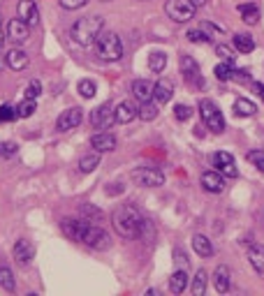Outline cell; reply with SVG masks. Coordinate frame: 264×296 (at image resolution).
Listing matches in <instances>:
<instances>
[{
    "mask_svg": "<svg viewBox=\"0 0 264 296\" xmlns=\"http://www.w3.org/2000/svg\"><path fill=\"white\" fill-rule=\"evenodd\" d=\"M111 225L118 231V236L123 238H137L142 236V227H144V218L139 213L137 206L132 204H123L111 213Z\"/></svg>",
    "mask_w": 264,
    "mask_h": 296,
    "instance_id": "6da1fadb",
    "label": "cell"
},
{
    "mask_svg": "<svg viewBox=\"0 0 264 296\" xmlns=\"http://www.w3.org/2000/svg\"><path fill=\"white\" fill-rule=\"evenodd\" d=\"M105 28V19L102 17H83L77 23H72L70 28V37L79 46H91L98 39V35Z\"/></svg>",
    "mask_w": 264,
    "mask_h": 296,
    "instance_id": "7a4b0ae2",
    "label": "cell"
},
{
    "mask_svg": "<svg viewBox=\"0 0 264 296\" xmlns=\"http://www.w3.org/2000/svg\"><path fill=\"white\" fill-rule=\"evenodd\" d=\"M95 54L100 61L116 63L123 58V42L116 33H100L95 39Z\"/></svg>",
    "mask_w": 264,
    "mask_h": 296,
    "instance_id": "3957f363",
    "label": "cell"
},
{
    "mask_svg": "<svg viewBox=\"0 0 264 296\" xmlns=\"http://www.w3.org/2000/svg\"><path fill=\"white\" fill-rule=\"evenodd\" d=\"M199 116H202L204 125L209 127L211 132L220 134V132L225 130V118H223V111L215 107V102L211 100H199Z\"/></svg>",
    "mask_w": 264,
    "mask_h": 296,
    "instance_id": "277c9868",
    "label": "cell"
},
{
    "mask_svg": "<svg viewBox=\"0 0 264 296\" xmlns=\"http://www.w3.org/2000/svg\"><path fill=\"white\" fill-rule=\"evenodd\" d=\"M197 5L193 0H167L165 3V14L176 23H188L195 17Z\"/></svg>",
    "mask_w": 264,
    "mask_h": 296,
    "instance_id": "5b68a950",
    "label": "cell"
},
{
    "mask_svg": "<svg viewBox=\"0 0 264 296\" xmlns=\"http://www.w3.org/2000/svg\"><path fill=\"white\" fill-rule=\"evenodd\" d=\"M130 176L132 181L142 187H160L165 183V174L155 167H137V169H132Z\"/></svg>",
    "mask_w": 264,
    "mask_h": 296,
    "instance_id": "8992f818",
    "label": "cell"
},
{
    "mask_svg": "<svg viewBox=\"0 0 264 296\" xmlns=\"http://www.w3.org/2000/svg\"><path fill=\"white\" fill-rule=\"evenodd\" d=\"M81 243H86V245L93 248V250H107V248L111 245V238H109V234H107L102 227L91 225V222H88L86 231H83V236H81Z\"/></svg>",
    "mask_w": 264,
    "mask_h": 296,
    "instance_id": "52a82bcc",
    "label": "cell"
},
{
    "mask_svg": "<svg viewBox=\"0 0 264 296\" xmlns=\"http://www.w3.org/2000/svg\"><path fill=\"white\" fill-rule=\"evenodd\" d=\"M91 123H93V127H98V130L111 127L116 123V107L111 105V102H105V105L98 107V109L91 114Z\"/></svg>",
    "mask_w": 264,
    "mask_h": 296,
    "instance_id": "ba28073f",
    "label": "cell"
},
{
    "mask_svg": "<svg viewBox=\"0 0 264 296\" xmlns=\"http://www.w3.org/2000/svg\"><path fill=\"white\" fill-rule=\"evenodd\" d=\"M181 74H183V79H186L190 86H195V88L204 86L202 72H199V65H197V61H195L193 56H186V54L181 56Z\"/></svg>",
    "mask_w": 264,
    "mask_h": 296,
    "instance_id": "9c48e42d",
    "label": "cell"
},
{
    "mask_svg": "<svg viewBox=\"0 0 264 296\" xmlns=\"http://www.w3.org/2000/svg\"><path fill=\"white\" fill-rule=\"evenodd\" d=\"M5 33H7V39H10V42H14V44H23L28 37H30V23L23 21L21 17L10 19V21H7Z\"/></svg>",
    "mask_w": 264,
    "mask_h": 296,
    "instance_id": "30bf717a",
    "label": "cell"
},
{
    "mask_svg": "<svg viewBox=\"0 0 264 296\" xmlns=\"http://www.w3.org/2000/svg\"><path fill=\"white\" fill-rule=\"evenodd\" d=\"M213 167L220 171L223 176H230V178H237L239 171H237V162H234V158H232L227 151H218V153H213Z\"/></svg>",
    "mask_w": 264,
    "mask_h": 296,
    "instance_id": "8fae6325",
    "label": "cell"
},
{
    "mask_svg": "<svg viewBox=\"0 0 264 296\" xmlns=\"http://www.w3.org/2000/svg\"><path fill=\"white\" fill-rule=\"evenodd\" d=\"M83 121V114L81 109H77V107H72V109L63 111L61 116H58V121H56V127H58V132H67V130H74V127H79Z\"/></svg>",
    "mask_w": 264,
    "mask_h": 296,
    "instance_id": "7c38bea8",
    "label": "cell"
},
{
    "mask_svg": "<svg viewBox=\"0 0 264 296\" xmlns=\"http://www.w3.org/2000/svg\"><path fill=\"white\" fill-rule=\"evenodd\" d=\"M86 227H88V220H77V218H65L61 222V229H63V234L67 236V238H72V241H81V236H83V231H86Z\"/></svg>",
    "mask_w": 264,
    "mask_h": 296,
    "instance_id": "4fadbf2b",
    "label": "cell"
},
{
    "mask_svg": "<svg viewBox=\"0 0 264 296\" xmlns=\"http://www.w3.org/2000/svg\"><path fill=\"white\" fill-rule=\"evenodd\" d=\"M202 187L206 192H213V194H218V192L225 190V178H223V174H220L218 169H211V171H204L202 174Z\"/></svg>",
    "mask_w": 264,
    "mask_h": 296,
    "instance_id": "5bb4252c",
    "label": "cell"
},
{
    "mask_svg": "<svg viewBox=\"0 0 264 296\" xmlns=\"http://www.w3.org/2000/svg\"><path fill=\"white\" fill-rule=\"evenodd\" d=\"M33 255H35V250H33V245H30V241H26V238H19V241L14 243V248H12V257H14L17 264H21V266L30 264Z\"/></svg>",
    "mask_w": 264,
    "mask_h": 296,
    "instance_id": "9a60e30c",
    "label": "cell"
},
{
    "mask_svg": "<svg viewBox=\"0 0 264 296\" xmlns=\"http://www.w3.org/2000/svg\"><path fill=\"white\" fill-rule=\"evenodd\" d=\"M116 137L114 134H109V132H98V134H93L91 137V148L93 151H98V153H111L116 148Z\"/></svg>",
    "mask_w": 264,
    "mask_h": 296,
    "instance_id": "2e32d148",
    "label": "cell"
},
{
    "mask_svg": "<svg viewBox=\"0 0 264 296\" xmlns=\"http://www.w3.org/2000/svg\"><path fill=\"white\" fill-rule=\"evenodd\" d=\"M153 90H155V83H151L149 79H135L132 81V95L137 102H149L153 100Z\"/></svg>",
    "mask_w": 264,
    "mask_h": 296,
    "instance_id": "e0dca14e",
    "label": "cell"
},
{
    "mask_svg": "<svg viewBox=\"0 0 264 296\" xmlns=\"http://www.w3.org/2000/svg\"><path fill=\"white\" fill-rule=\"evenodd\" d=\"M17 12H19V17H21L23 21H28L30 26H37L39 23V10H37V5H35V0H19Z\"/></svg>",
    "mask_w": 264,
    "mask_h": 296,
    "instance_id": "ac0fdd59",
    "label": "cell"
},
{
    "mask_svg": "<svg viewBox=\"0 0 264 296\" xmlns=\"http://www.w3.org/2000/svg\"><path fill=\"white\" fill-rule=\"evenodd\" d=\"M211 280H213V287L220 291V294H227V291H230V287H232V278H230V269H227L225 264H220L218 269L213 271Z\"/></svg>",
    "mask_w": 264,
    "mask_h": 296,
    "instance_id": "d6986e66",
    "label": "cell"
},
{
    "mask_svg": "<svg viewBox=\"0 0 264 296\" xmlns=\"http://www.w3.org/2000/svg\"><path fill=\"white\" fill-rule=\"evenodd\" d=\"M153 97H155V102H158V105H167V102L174 97V83H171L169 79H160V81L155 83Z\"/></svg>",
    "mask_w": 264,
    "mask_h": 296,
    "instance_id": "ffe728a7",
    "label": "cell"
},
{
    "mask_svg": "<svg viewBox=\"0 0 264 296\" xmlns=\"http://www.w3.org/2000/svg\"><path fill=\"white\" fill-rule=\"evenodd\" d=\"M139 116V109L135 107V102H130V100H123L121 105L116 107V123H130L135 121Z\"/></svg>",
    "mask_w": 264,
    "mask_h": 296,
    "instance_id": "44dd1931",
    "label": "cell"
},
{
    "mask_svg": "<svg viewBox=\"0 0 264 296\" xmlns=\"http://www.w3.org/2000/svg\"><path fill=\"white\" fill-rule=\"evenodd\" d=\"M248 262H250V266L264 278V245L250 243V248H248Z\"/></svg>",
    "mask_w": 264,
    "mask_h": 296,
    "instance_id": "7402d4cb",
    "label": "cell"
},
{
    "mask_svg": "<svg viewBox=\"0 0 264 296\" xmlns=\"http://www.w3.org/2000/svg\"><path fill=\"white\" fill-rule=\"evenodd\" d=\"M5 63L10 65V70L21 72V70H26L28 67V54L26 51H21V49H12V51H7Z\"/></svg>",
    "mask_w": 264,
    "mask_h": 296,
    "instance_id": "603a6c76",
    "label": "cell"
},
{
    "mask_svg": "<svg viewBox=\"0 0 264 296\" xmlns=\"http://www.w3.org/2000/svg\"><path fill=\"white\" fill-rule=\"evenodd\" d=\"M193 248H195V253H197L199 257H211V255H213V243L202 234L193 236Z\"/></svg>",
    "mask_w": 264,
    "mask_h": 296,
    "instance_id": "cb8c5ba5",
    "label": "cell"
},
{
    "mask_svg": "<svg viewBox=\"0 0 264 296\" xmlns=\"http://www.w3.org/2000/svg\"><path fill=\"white\" fill-rule=\"evenodd\" d=\"M186 287H188V273H186V269L174 271V273H171V278H169V289L174 291V294H181V291H186Z\"/></svg>",
    "mask_w": 264,
    "mask_h": 296,
    "instance_id": "d4e9b609",
    "label": "cell"
},
{
    "mask_svg": "<svg viewBox=\"0 0 264 296\" xmlns=\"http://www.w3.org/2000/svg\"><path fill=\"white\" fill-rule=\"evenodd\" d=\"M232 42H234V49L241 51V54H250V51H255V39L250 37L248 33H237Z\"/></svg>",
    "mask_w": 264,
    "mask_h": 296,
    "instance_id": "484cf974",
    "label": "cell"
},
{
    "mask_svg": "<svg viewBox=\"0 0 264 296\" xmlns=\"http://www.w3.org/2000/svg\"><path fill=\"white\" fill-rule=\"evenodd\" d=\"M239 14H241V19L248 26H253L259 19V7L255 5V3H246V5H239Z\"/></svg>",
    "mask_w": 264,
    "mask_h": 296,
    "instance_id": "4316f807",
    "label": "cell"
},
{
    "mask_svg": "<svg viewBox=\"0 0 264 296\" xmlns=\"http://www.w3.org/2000/svg\"><path fill=\"white\" fill-rule=\"evenodd\" d=\"M206 285H209V273L204 269H199L193 278V287H190V289H193L195 296H202L204 291H206Z\"/></svg>",
    "mask_w": 264,
    "mask_h": 296,
    "instance_id": "83f0119b",
    "label": "cell"
},
{
    "mask_svg": "<svg viewBox=\"0 0 264 296\" xmlns=\"http://www.w3.org/2000/svg\"><path fill=\"white\" fill-rule=\"evenodd\" d=\"M255 111H257V107H255V102H250L248 97H239L237 102H234V114L237 116H255Z\"/></svg>",
    "mask_w": 264,
    "mask_h": 296,
    "instance_id": "f1b7e54d",
    "label": "cell"
},
{
    "mask_svg": "<svg viewBox=\"0 0 264 296\" xmlns=\"http://www.w3.org/2000/svg\"><path fill=\"white\" fill-rule=\"evenodd\" d=\"M100 167V153L95 151V153H88L83 155L81 160H79V169L83 171V174H91V171H95Z\"/></svg>",
    "mask_w": 264,
    "mask_h": 296,
    "instance_id": "f546056e",
    "label": "cell"
},
{
    "mask_svg": "<svg viewBox=\"0 0 264 296\" xmlns=\"http://www.w3.org/2000/svg\"><path fill=\"white\" fill-rule=\"evenodd\" d=\"M165 65H167V54H162V51H153V54L149 56V67H151V72L160 74V72L165 70Z\"/></svg>",
    "mask_w": 264,
    "mask_h": 296,
    "instance_id": "4dcf8cb0",
    "label": "cell"
},
{
    "mask_svg": "<svg viewBox=\"0 0 264 296\" xmlns=\"http://www.w3.org/2000/svg\"><path fill=\"white\" fill-rule=\"evenodd\" d=\"M0 287H3L5 291H14V287H17L14 273H12L7 266H0Z\"/></svg>",
    "mask_w": 264,
    "mask_h": 296,
    "instance_id": "1f68e13d",
    "label": "cell"
},
{
    "mask_svg": "<svg viewBox=\"0 0 264 296\" xmlns=\"http://www.w3.org/2000/svg\"><path fill=\"white\" fill-rule=\"evenodd\" d=\"M155 116H158V105H155V102H142V107H139V118H142V121H155Z\"/></svg>",
    "mask_w": 264,
    "mask_h": 296,
    "instance_id": "d6a6232c",
    "label": "cell"
},
{
    "mask_svg": "<svg viewBox=\"0 0 264 296\" xmlns=\"http://www.w3.org/2000/svg\"><path fill=\"white\" fill-rule=\"evenodd\" d=\"M35 111H37V105H35V100H30V97H26L21 105L17 107V116H19V118H30Z\"/></svg>",
    "mask_w": 264,
    "mask_h": 296,
    "instance_id": "836d02e7",
    "label": "cell"
},
{
    "mask_svg": "<svg viewBox=\"0 0 264 296\" xmlns=\"http://www.w3.org/2000/svg\"><path fill=\"white\" fill-rule=\"evenodd\" d=\"M77 90H79V95L86 97V100H91L95 93H98V88H95V83L91 81V79H81V81L77 83Z\"/></svg>",
    "mask_w": 264,
    "mask_h": 296,
    "instance_id": "e575fe53",
    "label": "cell"
},
{
    "mask_svg": "<svg viewBox=\"0 0 264 296\" xmlns=\"http://www.w3.org/2000/svg\"><path fill=\"white\" fill-rule=\"evenodd\" d=\"M215 77L220 79V81H230L232 77H234V67H232V63H220V65H215Z\"/></svg>",
    "mask_w": 264,
    "mask_h": 296,
    "instance_id": "d590c367",
    "label": "cell"
},
{
    "mask_svg": "<svg viewBox=\"0 0 264 296\" xmlns=\"http://www.w3.org/2000/svg\"><path fill=\"white\" fill-rule=\"evenodd\" d=\"M186 37L190 39V42H195V44H209L211 39H213L211 35H206V33H204L202 28H197V30H188V35H186Z\"/></svg>",
    "mask_w": 264,
    "mask_h": 296,
    "instance_id": "8d00e7d4",
    "label": "cell"
},
{
    "mask_svg": "<svg viewBox=\"0 0 264 296\" xmlns=\"http://www.w3.org/2000/svg\"><path fill=\"white\" fill-rule=\"evenodd\" d=\"M14 118H19V116H17V107L0 105V123H10V121H14Z\"/></svg>",
    "mask_w": 264,
    "mask_h": 296,
    "instance_id": "74e56055",
    "label": "cell"
},
{
    "mask_svg": "<svg viewBox=\"0 0 264 296\" xmlns=\"http://www.w3.org/2000/svg\"><path fill=\"white\" fill-rule=\"evenodd\" d=\"M246 158H248V162H250V165H255L264 174V151H250Z\"/></svg>",
    "mask_w": 264,
    "mask_h": 296,
    "instance_id": "f35d334b",
    "label": "cell"
},
{
    "mask_svg": "<svg viewBox=\"0 0 264 296\" xmlns=\"http://www.w3.org/2000/svg\"><path fill=\"white\" fill-rule=\"evenodd\" d=\"M215 54H218L225 63H234V49L227 46V44H218V46H215Z\"/></svg>",
    "mask_w": 264,
    "mask_h": 296,
    "instance_id": "ab89813d",
    "label": "cell"
},
{
    "mask_svg": "<svg viewBox=\"0 0 264 296\" xmlns=\"http://www.w3.org/2000/svg\"><path fill=\"white\" fill-rule=\"evenodd\" d=\"M17 143L14 141H0V158H12V155H17Z\"/></svg>",
    "mask_w": 264,
    "mask_h": 296,
    "instance_id": "60d3db41",
    "label": "cell"
},
{
    "mask_svg": "<svg viewBox=\"0 0 264 296\" xmlns=\"http://www.w3.org/2000/svg\"><path fill=\"white\" fill-rule=\"evenodd\" d=\"M174 116H176V121H188L190 116H193V109L188 105H176L174 107Z\"/></svg>",
    "mask_w": 264,
    "mask_h": 296,
    "instance_id": "b9f144b4",
    "label": "cell"
},
{
    "mask_svg": "<svg viewBox=\"0 0 264 296\" xmlns=\"http://www.w3.org/2000/svg\"><path fill=\"white\" fill-rule=\"evenodd\" d=\"M63 10H79V7H86L91 0H58Z\"/></svg>",
    "mask_w": 264,
    "mask_h": 296,
    "instance_id": "7bdbcfd3",
    "label": "cell"
},
{
    "mask_svg": "<svg viewBox=\"0 0 264 296\" xmlns=\"http://www.w3.org/2000/svg\"><path fill=\"white\" fill-rule=\"evenodd\" d=\"M39 93H42V83H39L37 79H33V81L28 83V88H26V97L35 100V97H37Z\"/></svg>",
    "mask_w": 264,
    "mask_h": 296,
    "instance_id": "ee69618b",
    "label": "cell"
},
{
    "mask_svg": "<svg viewBox=\"0 0 264 296\" xmlns=\"http://www.w3.org/2000/svg\"><path fill=\"white\" fill-rule=\"evenodd\" d=\"M81 213L83 215H91V218H95V220L102 218V213H100L98 209H93V206H88V204H83V206H81Z\"/></svg>",
    "mask_w": 264,
    "mask_h": 296,
    "instance_id": "f6af8a7d",
    "label": "cell"
},
{
    "mask_svg": "<svg viewBox=\"0 0 264 296\" xmlns=\"http://www.w3.org/2000/svg\"><path fill=\"white\" fill-rule=\"evenodd\" d=\"M174 259H176V264H181V266H188V255L183 253L181 248H176V250H174Z\"/></svg>",
    "mask_w": 264,
    "mask_h": 296,
    "instance_id": "bcb514c9",
    "label": "cell"
},
{
    "mask_svg": "<svg viewBox=\"0 0 264 296\" xmlns=\"http://www.w3.org/2000/svg\"><path fill=\"white\" fill-rule=\"evenodd\" d=\"M232 79H237V81H250V74H248V70H234V77Z\"/></svg>",
    "mask_w": 264,
    "mask_h": 296,
    "instance_id": "7dc6e473",
    "label": "cell"
},
{
    "mask_svg": "<svg viewBox=\"0 0 264 296\" xmlns=\"http://www.w3.org/2000/svg\"><path fill=\"white\" fill-rule=\"evenodd\" d=\"M5 39H7V33H5V30H3V26H0V49L5 46Z\"/></svg>",
    "mask_w": 264,
    "mask_h": 296,
    "instance_id": "c3c4849f",
    "label": "cell"
},
{
    "mask_svg": "<svg viewBox=\"0 0 264 296\" xmlns=\"http://www.w3.org/2000/svg\"><path fill=\"white\" fill-rule=\"evenodd\" d=\"M255 90L259 93V97L264 100V83H255Z\"/></svg>",
    "mask_w": 264,
    "mask_h": 296,
    "instance_id": "681fc988",
    "label": "cell"
},
{
    "mask_svg": "<svg viewBox=\"0 0 264 296\" xmlns=\"http://www.w3.org/2000/svg\"><path fill=\"white\" fill-rule=\"evenodd\" d=\"M193 3H195V5L199 7V5H204V3H206V0H193Z\"/></svg>",
    "mask_w": 264,
    "mask_h": 296,
    "instance_id": "f907efd6",
    "label": "cell"
},
{
    "mask_svg": "<svg viewBox=\"0 0 264 296\" xmlns=\"http://www.w3.org/2000/svg\"><path fill=\"white\" fill-rule=\"evenodd\" d=\"M102 3H109V0H102Z\"/></svg>",
    "mask_w": 264,
    "mask_h": 296,
    "instance_id": "816d5d0a",
    "label": "cell"
}]
</instances>
